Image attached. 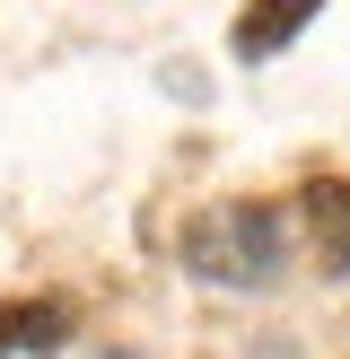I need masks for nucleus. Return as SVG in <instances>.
Listing matches in <instances>:
<instances>
[{"instance_id":"nucleus-1","label":"nucleus","mask_w":350,"mask_h":359,"mask_svg":"<svg viewBox=\"0 0 350 359\" xmlns=\"http://www.w3.org/2000/svg\"><path fill=\"white\" fill-rule=\"evenodd\" d=\"M184 255H192V272L227 280V290H272L280 263H289V237H280L272 202H219L210 219H192Z\"/></svg>"},{"instance_id":"nucleus-3","label":"nucleus","mask_w":350,"mask_h":359,"mask_svg":"<svg viewBox=\"0 0 350 359\" xmlns=\"http://www.w3.org/2000/svg\"><path fill=\"white\" fill-rule=\"evenodd\" d=\"M315 9H324V0H254V9L237 18V53H245V62H272V53L289 44Z\"/></svg>"},{"instance_id":"nucleus-2","label":"nucleus","mask_w":350,"mask_h":359,"mask_svg":"<svg viewBox=\"0 0 350 359\" xmlns=\"http://www.w3.org/2000/svg\"><path fill=\"white\" fill-rule=\"evenodd\" d=\"M307 245H315V272H332V280L350 272V184L342 175L307 184Z\"/></svg>"},{"instance_id":"nucleus-4","label":"nucleus","mask_w":350,"mask_h":359,"mask_svg":"<svg viewBox=\"0 0 350 359\" xmlns=\"http://www.w3.org/2000/svg\"><path fill=\"white\" fill-rule=\"evenodd\" d=\"M70 325L62 298H35V307H0V351H52Z\"/></svg>"}]
</instances>
